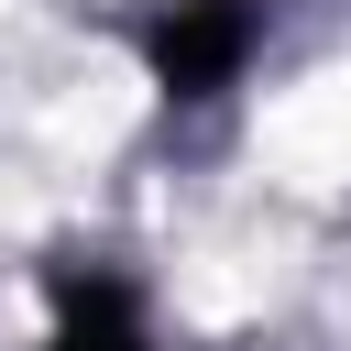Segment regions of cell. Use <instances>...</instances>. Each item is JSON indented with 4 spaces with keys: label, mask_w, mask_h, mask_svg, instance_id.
I'll return each mask as SVG.
<instances>
[{
    "label": "cell",
    "mask_w": 351,
    "mask_h": 351,
    "mask_svg": "<svg viewBox=\"0 0 351 351\" xmlns=\"http://www.w3.org/2000/svg\"><path fill=\"white\" fill-rule=\"evenodd\" d=\"M252 44V0H176V22H154V77L176 99H208Z\"/></svg>",
    "instance_id": "obj_1"
},
{
    "label": "cell",
    "mask_w": 351,
    "mask_h": 351,
    "mask_svg": "<svg viewBox=\"0 0 351 351\" xmlns=\"http://www.w3.org/2000/svg\"><path fill=\"white\" fill-rule=\"evenodd\" d=\"M55 351H154V340H143V318H132L110 285H88V296H66V329H55Z\"/></svg>",
    "instance_id": "obj_2"
}]
</instances>
